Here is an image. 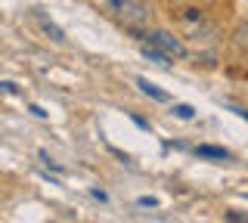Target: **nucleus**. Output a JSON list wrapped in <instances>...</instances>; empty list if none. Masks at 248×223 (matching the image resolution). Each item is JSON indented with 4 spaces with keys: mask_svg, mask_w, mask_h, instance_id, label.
<instances>
[{
    "mask_svg": "<svg viewBox=\"0 0 248 223\" xmlns=\"http://www.w3.org/2000/svg\"><path fill=\"white\" fill-rule=\"evenodd\" d=\"M41 28H44L46 34H50V41H56V44H65V34H62V28H59V25H53V22L41 19Z\"/></svg>",
    "mask_w": 248,
    "mask_h": 223,
    "instance_id": "nucleus-8",
    "label": "nucleus"
},
{
    "mask_svg": "<svg viewBox=\"0 0 248 223\" xmlns=\"http://www.w3.org/2000/svg\"><path fill=\"white\" fill-rule=\"evenodd\" d=\"M137 84H140V90H143V93L146 96H152V99H158V103H168V93H165V90H158V87H155V84H149V81H146V78H137Z\"/></svg>",
    "mask_w": 248,
    "mask_h": 223,
    "instance_id": "nucleus-6",
    "label": "nucleus"
},
{
    "mask_svg": "<svg viewBox=\"0 0 248 223\" xmlns=\"http://www.w3.org/2000/svg\"><path fill=\"white\" fill-rule=\"evenodd\" d=\"M170 112H174L177 118H183V121H189L192 115H196V109H192V105H186V103H177V105H174Z\"/></svg>",
    "mask_w": 248,
    "mask_h": 223,
    "instance_id": "nucleus-9",
    "label": "nucleus"
},
{
    "mask_svg": "<svg viewBox=\"0 0 248 223\" xmlns=\"http://www.w3.org/2000/svg\"><path fill=\"white\" fill-rule=\"evenodd\" d=\"M180 19L186 25H205V13L196 10V6H189V10H180Z\"/></svg>",
    "mask_w": 248,
    "mask_h": 223,
    "instance_id": "nucleus-7",
    "label": "nucleus"
},
{
    "mask_svg": "<svg viewBox=\"0 0 248 223\" xmlns=\"http://www.w3.org/2000/svg\"><path fill=\"white\" fill-rule=\"evenodd\" d=\"M0 90H3V93H19V87H16L13 81H0Z\"/></svg>",
    "mask_w": 248,
    "mask_h": 223,
    "instance_id": "nucleus-10",
    "label": "nucleus"
},
{
    "mask_svg": "<svg viewBox=\"0 0 248 223\" xmlns=\"http://www.w3.org/2000/svg\"><path fill=\"white\" fill-rule=\"evenodd\" d=\"M134 34H140L146 44H152V47L165 50L168 56L186 59V47H183V41H180V37H174L170 31H165V28H152V31H134Z\"/></svg>",
    "mask_w": 248,
    "mask_h": 223,
    "instance_id": "nucleus-2",
    "label": "nucleus"
},
{
    "mask_svg": "<svg viewBox=\"0 0 248 223\" xmlns=\"http://www.w3.org/2000/svg\"><path fill=\"white\" fill-rule=\"evenodd\" d=\"M143 56H146V59H152V62H158V65H170V56H168L165 50L152 47V44H143Z\"/></svg>",
    "mask_w": 248,
    "mask_h": 223,
    "instance_id": "nucleus-5",
    "label": "nucleus"
},
{
    "mask_svg": "<svg viewBox=\"0 0 248 223\" xmlns=\"http://www.w3.org/2000/svg\"><path fill=\"white\" fill-rule=\"evenodd\" d=\"M106 10L115 22H121L127 31H143L152 19V10L143 0H106Z\"/></svg>",
    "mask_w": 248,
    "mask_h": 223,
    "instance_id": "nucleus-1",
    "label": "nucleus"
},
{
    "mask_svg": "<svg viewBox=\"0 0 248 223\" xmlns=\"http://www.w3.org/2000/svg\"><path fill=\"white\" fill-rule=\"evenodd\" d=\"M196 155L199 158H214V161H230V152L220 149V146H199Z\"/></svg>",
    "mask_w": 248,
    "mask_h": 223,
    "instance_id": "nucleus-4",
    "label": "nucleus"
},
{
    "mask_svg": "<svg viewBox=\"0 0 248 223\" xmlns=\"http://www.w3.org/2000/svg\"><path fill=\"white\" fill-rule=\"evenodd\" d=\"M232 47L239 50V56L248 59V22H239L236 31H232Z\"/></svg>",
    "mask_w": 248,
    "mask_h": 223,
    "instance_id": "nucleus-3",
    "label": "nucleus"
},
{
    "mask_svg": "<svg viewBox=\"0 0 248 223\" xmlns=\"http://www.w3.org/2000/svg\"><path fill=\"white\" fill-rule=\"evenodd\" d=\"M140 205H143V208H155L158 202H155V198H140Z\"/></svg>",
    "mask_w": 248,
    "mask_h": 223,
    "instance_id": "nucleus-12",
    "label": "nucleus"
},
{
    "mask_svg": "<svg viewBox=\"0 0 248 223\" xmlns=\"http://www.w3.org/2000/svg\"><path fill=\"white\" fill-rule=\"evenodd\" d=\"M28 109H31V112H34V115H37V118H46V112L41 109V105H28Z\"/></svg>",
    "mask_w": 248,
    "mask_h": 223,
    "instance_id": "nucleus-11",
    "label": "nucleus"
}]
</instances>
